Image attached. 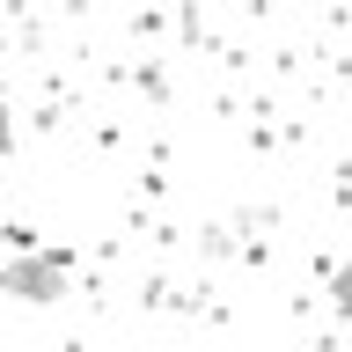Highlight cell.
Returning a JSON list of instances; mask_svg holds the SVG:
<instances>
[{"label": "cell", "instance_id": "1", "mask_svg": "<svg viewBox=\"0 0 352 352\" xmlns=\"http://www.w3.org/2000/svg\"><path fill=\"white\" fill-rule=\"evenodd\" d=\"M66 286H74V264H66L59 250H22V257L0 264V294H8V301L44 308V301H66Z\"/></svg>", "mask_w": 352, "mask_h": 352}, {"label": "cell", "instance_id": "2", "mask_svg": "<svg viewBox=\"0 0 352 352\" xmlns=\"http://www.w3.org/2000/svg\"><path fill=\"white\" fill-rule=\"evenodd\" d=\"M330 316H345V323H352V264L330 272Z\"/></svg>", "mask_w": 352, "mask_h": 352}, {"label": "cell", "instance_id": "3", "mask_svg": "<svg viewBox=\"0 0 352 352\" xmlns=\"http://www.w3.org/2000/svg\"><path fill=\"white\" fill-rule=\"evenodd\" d=\"M0 154H15V118H8V96H0Z\"/></svg>", "mask_w": 352, "mask_h": 352}]
</instances>
